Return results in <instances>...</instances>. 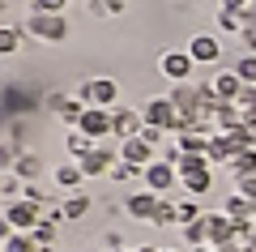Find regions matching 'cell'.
Masks as SVG:
<instances>
[{"instance_id": "cell-1", "label": "cell", "mask_w": 256, "mask_h": 252, "mask_svg": "<svg viewBox=\"0 0 256 252\" xmlns=\"http://www.w3.org/2000/svg\"><path fill=\"white\" fill-rule=\"evenodd\" d=\"M175 171H180V184H184L188 197H205V192L214 188V162L205 158V154H184Z\"/></svg>"}, {"instance_id": "cell-2", "label": "cell", "mask_w": 256, "mask_h": 252, "mask_svg": "<svg viewBox=\"0 0 256 252\" xmlns=\"http://www.w3.org/2000/svg\"><path fill=\"white\" fill-rule=\"evenodd\" d=\"M26 30L30 39H38V43H64L68 39V22H64V13H38V9H30V18H26Z\"/></svg>"}, {"instance_id": "cell-3", "label": "cell", "mask_w": 256, "mask_h": 252, "mask_svg": "<svg viewBox=\"0 0 256 252\" xmlns=\"http://www.w3.org/2000/svg\"><path fill=\"white\" fill-rule=\"evenodd\" d=\"M141 116H146V124H150V128L180 133V107L171 103V94H158V99H150L146 107H141Z\"/></svg>"}, {"instance_id": "cell-4", "label": "cell", "mask_w": 256, "mask_h": 252, "mask_svg": "<svg viewBox=\"0 0 256 252\" xmlns=\"http://www.w3.org/2000/svg\"><path fill=\"white\" fill-rule=\"evenodd\" d=\"M77 99H86L90 107H116L120 103V86L111 77H94L86 86H77Z\"/></svg>"}, {"instance_id": "cell-5", "label": "cell", "mask_w": 256, "mask_h": 252, "mask_svg": "<svg viewBox=\"0 0 256 252\" xmlns=\"http://www.w3.org/2000/svg\"><path fill=\"white\" fill-rule=\"evenodd\" d=\"M141 180H146V188H150V192L166 197V192H171L175 184H180V171H175V162H166V158H154V162L146 167V175H141Z\"/></svg>"}, {"instance_id": "cell-6", "label": "cell", "mask_w": 256, "mask_h": 252, "mask_svg": "<svg viewBox=\"0 0 256 252\" xmlns=\"http://www.w3.org/2000/svg\"><path fill=\"white\" fill-rule=\"evenodd\" d=\"M158 73H162L166 81H192V73H196V60H192L188 52H162L158 56Z\"/></svg>"}, {"instance_id": "cell-7", "label": "cell", "mask_w": 256, "mask_h": 252, "mask_svg": "<svg viewBox=\"0 0 256 252\" xmlns=\"http://www.w3.org/2000/svg\"><path fill=\"white\" fill-rule=\"evenodd\" d=\"M4 218L13 222V231H26V235H30L38 222H43V209H38L34 201L22 197V201H9V205H4Z\"/></svg>"}, {"instance_id": "cell-8", "label": "cell", "mask_w": 256, "mask_h": 252, "mask_svg": "<svg viewBox=\"0 0 256 252\" xmlns=\"http://www.w3.org/2000/svg\"><path fill=\"white\" fill-rule=\"evenodd\" d=\"M141 128H146V116L132 107H120L111 111V137L116 141H132V137H141Z\"/></svg>"}, {"instance_id": "cell-9", "label": "cell", "mask_w": 256, "mask_h": 252, "mask_svg": "<svg viewBox=\"0 0 256 252\" xmlns=\"http://www.w3.org/2000/svg\"><path fill=\"white\" fill-rule=\"evenodd\" d=\"M116 162H120V150H111L107 141H98V145L82 158V171H86V180H90V175H111Z\"/></svg>"}, {"instance_id": "cell-10", "label": "cell", "mask_w": 256, "mask_h": 252, "mask_svg": "<svg viewBox=\"0 0 256 252\" xmlns=\"http://www.w3.org/2000/svg\"><path fill=\"white\" fill-rule=\"evenodd\" d=\"M82 128L90 141H107L111 137V107H86V116H82Z\"/></svg>"}, {"instance_id": "cell-11", "label": "cell", "mask_w": 256, "mask_h": 252, "mask_svg": "<svg viewBox=\"0 0 256 252\" xmlns=\"http://www.w3.org/2000/svg\"><path fill=\"white\" fill-rule=\"evenodd\" d=\"M158 205H162V197L158 192H132V197L124 201V209H128V218H137V222H154L158 218Z\"/></svg>"}, {"instance_id": "cell-12", "label": "cell", "mask_w": 256, "mask_h": 252, "mask_svg": "<svg viewBox=\"0 0 256 252\" xmlns=\"http://www.w3.org/2000/svg\"><path fill=\"white\" fill-rule=\"evenodd\" d=\"M184 52H188L196 64H218V60H222V39H214V35H192Z\"/></svg>"}, {"instance_id": "cell-13", "label": "cell", "mask_w": 256, "mask_h": 252, "mask_svg": "<svg viewBox=\"0 0 256 252\" xmlns=\"http://www.w3.org/2000/svg\"><path fill=\"white\" fill-rule=\"evenodd\" d=\"M116 150H120V158H124V162H137V167H150V162L158 158V154H154V145H150L146 137H132V141H120Z\"/></svg>"}, {"instance_id": "cell-14", "label": "cell", "mask_w": 256, "mask_h": 252, "mask_svg": "<svg viewBox=\"0 0 256 252\" xmlns=\"http://www.w3.org/2000/svg\"><path fill=\"white\" fill-rule=\"evenodd\" d=\"M210 86H214V94H218L222 103H239V94H244V77H239L235 69H226V73H218V77H214Z\"/></svg>"}, {"instance_id": "cell-15", "label": "cell", "mask_w": 256, "mask_h": 252, "mask_svg": "<svg viewBox=\"0 0 256 252\" xmlns=\"http://www.w3.org/2000/svg\"><path fill=\"white\" fill-rule=\"evenodd\" d=\"M210 124L218 128V133H230V128H244V107L239 103H218L210 116Z\"/></svg>"}, {"instance_id": "cell-16", "label": "cell", "mask_w": 256, "mask_h": 252, "mask_svg": "<svg viewBox=\"0 0 256 252\" xmlns=\"http://www.w3.org/2000/svg\"><path fill=\"white\" fill-rule=\"evenodd\" d=\"M205 226H210V248H222L226 239H235V218L226 214H205Z\"/></svg>"}, {"instance_id": "cell-17", "label": "cell", "mask_w": 256, "mask_h": 252, "mask_svg": "<svg viewBox=\"0 0 256 252\" xmlns=\"http://www.w3.org/2000/svg\"><path fill=\"white\" fill-rule=\"evenodd\" d=\"M82 180H86V171H82V162H77V158H68V162H60V167H56V184H60V188L82 192Z\"/></svg>"}, {"instance_id": "cell-18", "label": "cell", "mask_w": 256, "mask_h": 252, "mask_svg": "<svg viewBox=\"0 0 256 252\" xmlns=\"http://www.w3.org/2000/svg\"><path fill=\"white\" fill-rule=\"evenodd\" d=\"M210 137L214 133H205V128H188V133L175 137V145H180L184 154H205V150H210Z\"/></svg>"}, {"instance_id": "cell-19", "label": "cell", "mask_w": 256, "mask_h": 252, "mask_svg": "<svg viewBox=\"0 0 256 252\" xmlns=\"http://www.w3.org/2000/svg\"><path fill=\"white\" fill-rule=\"evenodd\" d=\"M226 171H230V180H248V175H256V145L252 150H244V154H235V158L226 162Z\"/></svg>"}, {"instance_id": "cell-20", "label": "cell", "mask_w": 256, "mask_h": 252, "mask_svg": "<svg viewBox=\"0 0 256 252\" xmlns=\"http://www.w3.org/2000/svg\"><path fill=\"white\" fill-rule=\"evenodd\" d=\"M13 175H18L22 184H34L38 175H43V158H38V154H26V150H22V158H18V167H13Z\"/></svg>"}, {"instance_id": "cell-21", "label": "cell", "mask_w": 256, "mask_h": 252, "mask_svg": "<svg viewBox=\"0 0 256 252\" xmlns=\"http://www.w3.org/2000/svg\"><path fill=\"white\" fill-rule=\"evenodd\" d=\"M222 214H226V218H235V222H256V218H252V201H248L244 192H230V197H226V205H222Z\"/></svg>"}, {"instance_id": "cell-22", "label": "cell", "mask_w": 256, "mask_h": 252, "mask_svg": "<svg viewBox=\"0 0 256 252\" xmlns=\"http://www.w3.org/2000/svg\"><path fill=\"white\" fill-rule=\"evenodd\" d=\"M94 145H98V141H90L82 128H68V137H64V150H68V158H77V162H82L86 154L94 150Z\"/></svg>"}, {"instance_id": "cell-23", "label": "cell", "mask_w": 256, "mask_h": 252, "mask_svg": "<svg viewBox=\"0 0 256 252\" xmlns=\"http://www.w3.org/2000/svg\"><path fill=\"white\" fill-rule=\"evenodd\" d=\"M86 214H90V192H68L64 197V222H77Z\"/></svg>"}, {"instance_id": "cell-24", "label": "cell", "mask_w": 256, "mask_h": 252, "mask_svg": "<svg viewBox=\"0 0 256 252\" xmlns=\"http://www.w3.org/2000/svg\"><path fill=\"white\" fill-rule=\"evenodd\" d=\"M180 231H184V243H188V248H210V226H205V218L180 226Z\"/></svg>"}, {"instance_id": "cell-25", "label": "cell", "mask_w": 256, "mask_h": 252, "mask_svg": "<svg viewBox=\"0 0 256 252\" xmlns=\"http://www.w3.org/2000/svg\"><path fill=\"white\" fill-rule=\"evenodd\" d=\"M22 39H26V30H18V26H0V56H18Z\"/></svg>"}, {"instance_id": "cell-26", "label": "cell", "mask_w": 256, "mask_h": 252, "mask_svg": "<svg viewBox=\"0 0 256 252\" xmlns=\"http://www.w3.org/2000/svg\"><path fill=\"white\" fill-rule=\"evenodd\" d=\"M137 175H146V167H137V162H124V158H120L116 167H111V175H107V180H116V184H128V180H137Z\"/></svg>"}, {"instance_id": "cell-27", "label": "cell", "mask_w": 256, "mask_h": 252, "mask_svg": "<svg viewBox=\"0 0 256 252\" xmlns=\"http://www.w3.org/2000/svg\"><path fill=\"white\" fill-rule=\"evenodd\" d=\"M175 214H180V226H188V222H196V218H205V209L196 205V197H184L180 205H175Z\"/></svg>"}, {"instance_id": "cell-28", "label": "cell", "mask_w": 256, "mask_h": 252, "mask_svg": "<svg viewBox=\"0 0 256 252\" xmlns=\"http://www.w3.org/2000/svg\"><path fill=\"white\" fill-rule=\"evenodd\" d=\"M0 252H43V248H38V243H34V235L18 231V235H13L9 243H0Z\"/></svg>"}, {"instance_id": "cell-29", "label": "cell", "mask_w": 256, "mask_h": 252, "mask_svg": "<svg viewBox=\"0 0 256 252\" xmlns=\"http://www.w3.org/2000/svg\"><path fill=\"white\" fill-rule=\"evenodd\" d=\"M230 69H235L239 77H244V86H256V52H248V56H239V60L230 64Z\"/></svg>"}, {"instance_id": "cell-30", "label": "cell", "mask_w": 256, "mask_h": 252, "mask_svg": "<svg viewBox=\"0 0 256 252\" xmlns=\"http://www.w3.org/2000/svg\"><path fill=\"white\" fill-rule=\"evenodd\" d=\"M30 235H34V243H38L43 252H52V248H56V222H47V218H43V222H38Z\"/></svg>"}, {"instance_id": "cell-31", "label": "cell", "mask_w": 256, "mask_h": 252, "mask_svg": "<svg viewBox=\"0 0 256 252\" xmlns=\"http://www.w3.org/2000/svg\"><path fill=\"white\" fill-rule=\"evenodd\" d=\"M18 158H22V145L0 141V171H13V167H18Z\"/></svg>"}, {"instance_id": "cell-32", "label": "cell", "mask_w": 256, "mask_h": 252, "mask_svg": "<svg viewBox=\"0 0 256 252\" xmlns=\"http://www.w3.org/2000/svg\"><path fill=\"white\" fill-rule=\"evenodd\" d=\"M154 226H180V214H175V205L162 197V205H158V218H154Z\"/></svg>"}, {"instance_id": "cell-33", "label": "cell", "mask_w": 256, "mask_h": 252, "mask_svg": "<svg viewBox=\"0 0 256 252\" xmlns=\"http://www.w3.org/2000/svg\"><path fill=\"white\" fill-rule=\"evenodd\" d=\"M64 5H68V0H34L30 9H38V13H64Z\"/></svg>"}, {"instance_id": "cell-34", "label": "cell", "mask_w": 256, "mask_h": 252, "mask_svg": "<svg viewBox=\"0 0 256 252\" xmlns=\"http://www.w3.org/2000/svg\"><path fill=\"white\" fill-rule=\"evenodd\" d=\"M98 9L107 13V18H120V13L128 9V0H98Z\"/></svg>"}, {"instance_id": "cell-35", "label": "cell", "mask_w": 256, "mask_h": 252, "mask_svg": "<svg viewBox=\"0 0 256 252\" xmlns=\"http://www.w3.org/2000/svg\"><path fill=\"white\" fill-rule=\"evenodd\" d=\"M141 137H146V141L158 150V141H162V128H150V124H146V128H141Z\"/></svg>"}, {"instance_id": "cell-36", "label": "cell", "mask_w": 256, "mask_h": 252, "mask_svg": "<svg viewBox=\"0 0 256 252\" xmlns=\"http://www.w3.org/2000/svg\"><path fill=\"white\" fill-rule=\"evenodd\" d=\"M222 5H226V9H248L252 0H222Z\"/></svg>"}, {"instance_id": "cell-37", "label": "cell", "mask_w": 256, "mask_h": 252, "mask_svg": "<svg viewBox=\"0 0 256 252\" xmlns=\"http://www.w3.org/2000/svg\"><path fill=\"white\" fill-rule=\"evenodd\" d=\"M137 252H162V248H154V243H141V248Z\"/></svg>"}, {"instance_id": "cell-38", "label": "cell", "mask_w": 256, "mask_h": 252, "mask_svg": "<svg viewBox=\"0 0 256 252\" xmlns=\"http://www.w3.org/2000/svg\"><path fill=\"white\" fill-rule=\"evenodd\" d=\"M9 5H34V0H9Z\"/></svg>"}, {"instance_id": "cell-39", "label": "cell", "mask_w": 256, "mask_h": 252, "mask_svg": "<svg viewBox=\"0 0 256 252\" xmlns=\"http://www.w3.org/2000/svg\"><path fill=\"white\" fill-rule=\"evenodd\" d=\"M192 252H218V248H192Z\"/></svg>"}, {"instance_id": "cell-40", "label": "cell", "mask_w": 256, "mask_h": 252, "mask_svg": "<svg viewBox=\"0 0 256 252\" xmlns=\"http://www.w3.org/2000/svg\"><path fill=\"white\" fill-rule=\"evenodd\" d=\"M107 252H128V248H107Z\"/></svg>"}, {"instance_id": "cell-41", "label": "cell", "mask_w": 256, "mask_h": 252, "mask_svg": "<svg viewBox=\"0 0 256 252\" xmlns=\"http://www.w3.org/2000/svg\"><path fill=\"white\" fill-rule=\"evenodd\" d=\"M4 175H9V171H0V184H4Z\"/></svg>"}, {"instance_id": "cell-42", "label": "cell", "mask_w": 256, "mask_h": 252, "mask_svg": "<svg viewBox=\"0 0 256 252\" xmlns=\"http://www.w3.org/2000/svg\"><path fill=\"white\" fill-rule=\"evenodd\" d=\"M162 252H175V248H162Z\"/></svg>"}, {"instance_id": "cell-43", "label": "cell", "mask_w": 256, "mask_h": 252, "mask_svg": "<svg viewBox=\"0 0 256 252\" xmlns=\"http://www.w3.org/2000/svg\"><path fill=\"white\" fill-rule=\"evenodd\" d=\"M252 252H256V248H252Z\"/></svg>"}]
</instances>
